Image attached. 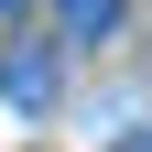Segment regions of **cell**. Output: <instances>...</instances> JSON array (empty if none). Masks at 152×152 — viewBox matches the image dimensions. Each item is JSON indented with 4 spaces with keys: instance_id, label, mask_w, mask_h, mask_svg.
Returning <instances> with one entry per match:
<instances>
[{
    "instance_id": "6da1fadb",
    "label": "cell",
    "mask_w": 152,
    "mask_h": 152,
    "mask_svg": "<svg viewBox=\"0 0 152 152\" xmlns=\"http://www.w3.org/2000/svg\"><path fill=\"white\" fill-rule=\"evenodd\" d=\"M0 87L22 109H54V54H0Z\"/></svg>"
},
{
    "instance_id": "7a4b0ae2",
    "label": "cell",
    "mask_w": 152,
    "mask_h": 152,
    "mask_svg": "<svg viewBox=\"0 0 152 152\" xmlns=\"http://www.w3.org/2000/svg\"><path fill=\"white\" fill-rule=\"evenodd\" d=\"M54 22H65V44H109L120 33V0H54Z\"/></svg>"
},
{
    "instance_id": "3957f363",
    "label": "cell",
    "mask_w": 152,
    "mask_h": 152,
    "mask_svg": "<svg viewBox=\"0 0 152 152\" xmlns=\"http://www.w3.org/2000/svg\"><path fill=\"white\" fill-rule=\"evenodd\" d=\"M109 152H152V130H120V141H109Z\"/></svg>"
},
{
    "instance_id": "277c9868",
    "label": "cell",
    "mask_w": 152,
    "mask_h": 152,
    "mask_svg": "<svg viewBox=\"0 0 152 152\" xmlns=\"http://www.w3.org/2000/svg\"><path fill=\"white\" fill-rule=\"evenodd\" d=\"M0 11H22V0H0Z\"/></svg>"
}]
</instances>
